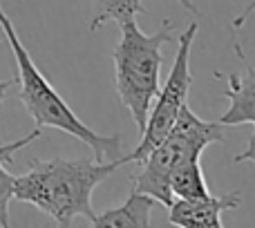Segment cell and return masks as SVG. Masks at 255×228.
I'll list each match as a JSON object with an SVG mask.
<instances>
[{
  "label": "cell",
  "instance_id": "6da1fadb",
  "mask_svg": "<svg viewBox=\"0 0 255 228\" xmlns=\"http://www.w3.org/2000/svg\"><path fill=\"white\" fill-rule=\"evenodd\" d=\"M128 157L112 161L97 159H49L31 161L25 175L13 181V197L36 206L56 224L70 226L76 217L94 220L92 193L112 172L126 166Z\"/></svg>",
  "mask_w": 255,
  "mask_h": 228
},
{
  "label": "cell",
  "instance_id": "7a4b0ae2",
  "mask_svg": "<svg viewBox=\"0 0 255 228\" xmlns=\"http://www.w3.org/2000/svg\"><path fill=\"white\" fill-rule=\"evenodd\" d=\"M0 29H2L4 38H7L9 47L16 58L18 67V85H20V97L25 110L31 114L38 127H54V130L67 132L70 136L83 141L90 150L94 152L97 161H112V159L121 157L124 150V141L119 134H99L90 125H85L76 112L67 106V101L56 92L52 83L43 76L38 65L34 63L31 54L22 45L20 36H18L16 27H13L11 18L0 4Z\"/></svg>",
  "mask_w": 255,
  "mask_h": 228
},
{
  "label": "cell",
  "instance_id": "3957f363",
  "mask_svg": "<svg viewBox=\"0 0 255 228\" xmlns=\"http://www.w3.org/2000/svg\"><path fill=\"white\" fill-rule=\"evenodd\" d=\"M121 36L115 45V88L121 103L130 110L136 130H143L152 99L159 90L163 54L161 47L170 43L172 20H163L159 31L143 34L136 18L121 20Z\"/></svg>",
  "mask_w": 255,
  "mask_h": 228
},
{
  "label": "cell",
  "instance_id": "277c9868",
  "mask_svg": "<svg viewBox=\"0 0 255 228\" xmlns=\"http://www.w3.org/2000/svg\"><path fill=\"white\" fill-rule=\"evenodd\" d=\"M220 141H224L222 123L204 121L188 106H184L168 134L141 161L143 170L136 177H132L134 190L150 195L154 202L168 208L172 202L170 184H168L170 170L184 159L202 157V152L208 145L220 143Z\"/></svg>",
  "mask_w": 255,
  "mask_h": 228
},
{
  "label": "cell",
  "instance_id": "5b68a950",
  "mask_svg": "<svg viewBox=\"0 0 255 228\" xmlns=\"http://www.w3.org/2000/svg\"><path fill=\"white\" fill-rule=\"evenodd\" d=\"M197 29H199L197 22H190V25L181 31L179 38H177L179 47H177L170 74H168L166 83L159 85L157 94H154L136 148L132 150L130 154H126L130 163L143 161L145 154L168 134V130H170L172 123L179 116L181 108L188 106V94H190V85H193V74H190V47H193V43H195Z\"/></svg>",
  "mask_w": 255,
  "mask_h": 228
},
{
  "label": "cell",
  "instance_id": "8992f818",
  "mask_svg": "<svg viewBox=\"0 0 255 228\" xmlns=\"http://www.w3.org/2000/svg\"><path fill=\"white\" fill-rule=\"evenodd\" d=\"M242 204V195L231 190L220 197L202 199H172L168 206V222L181 228H222V213L233 211Z\"/></svg>",
  "mask_w": 255,
  "mask_h": 228
},
{
  "label": "cell",
  "instance_id": "52a82bcc",
  "mask_svg": "<svg viewBox=\"0 0 255 228\" xmlns=\"http://www.w3.org/2000/svg\"><path fill=\"white\" fill-rule=\"evenodd\" d=\"M229 99V110L220 116L222 125H242L255 123V67L249 65L244 72L229 74V85L224 90Z\"/></svg>",
  "mask_w": 255,
  "mask_h": 228
},
{
  "label": "cell",
  "instance_id": "ba28073f",
  "mask_svg": "<svg viewBox=\"0 0 255 228\" xmlns=\"http://www.w3.org/2000/svg\"><path fill=\"white\" fill-rule=\"evenodd\" d=\"M154 199L141 190H132L124 204L117 208H108L101 215H94L90 222L92 226H119V228H148L150 226V211L154 206Z\"/></svg>",
  "mask_w": 255,
  "mask_h": 228
},
{
  "label": "cell",
  "instance_id": "9c48e42d",
  "mask_svg": "<svg viewBox=\"0 0 255 228\" xmlns=\"http://www.w3.org/2000/svg\"><path fill=\"white\" fill-rule=\"evenodd\" d=\"M168 184H170L172 199H202L211 195L202 170V157H190L179 161L170 170Z\"/></svg>",
  "mask_w": 255,
  "mask_h": 228
},
{
  "label": "cell",
  "instance_id": "30bf717a",
  "mask_svg": "<svg viewBox=\"0 0 255 228\" xmlns=\"http://www.w3.org/2000/svg\"><path fill=\"white\" fill-rule=\"evenodd\" d=\"M136 13H145L141 0H92L90 31L101 29L106 22H121L128 18H136Z\"/></svg>",
  "mask_w": 255,
  "mask_h": 228
},
{
  "label": "cell",
  "instance_id": "8fae6325",
  "mask_svg": "<svg viewBox=\"0 0 255 228\" xmlns=\"http://www.w3.org/2000/svg\"><path fill=\"white\" fill-rule=\"evenodd\" d=\"M4 166L7 163L0 161V228L9 226V202L13 199V181H16V177Z\"/></svg>",
  "mask_w": 255,
  "mask_h": 228
},
{
  "label": "cell",
  "instance_id": "7c38bea8",
  "mask_svg": "<svg viewBox=\"0 0 255 228\" xmlns=\"http://www.w3.org/2000/svg\"><path fill=\"white\" fill-rule=\"evenodd\" d=\"M255 125V123H253ZM242 161H251L255 163V127H253V134L249 136V143H247V148L242 150V152L235 157V163H242Z\"/></svg>",
  "mask_w": 255,
  "mask_h": 228
},
{
  "label": "cell",
  "instance_id": "4fadbf2b",
  "mask_svg": "<svg viewBox=\"0 0 255 228\" xmlns=\"http://www.w3.org/2000/svg\"><path fill=\"white\" fill-rule=\"evenodd\" d=\"M253 11H255V0H251V2H249L247 7H244V11H242V13H238V16L233 18V29H240V27H242L244 22L249 20V16H251Z\"/></svg>",
  "mask_w": 255,
  "mask_h": 228
},
{
  "label": "cell",
  "instance_id": "5bb4252c",
  "mask_svg": "<svg viewBox=\"0 0 255 228\" xmlns=\"http://www.w3.org/2000/svg\"><path fill=\"white\" fill-rule=\"evenodd\" d=\"M4 38V34H2V29H0V40ZM11 85H13V81H0V106L4 103V97H7V92L11 90Z\"/></svg>",
  "mask_w": 255,
  "mask_h": 228
},
{
  "label": "cell",
  "instance_id": "9a60e30c",
  "mask_svg": "<svg viewBox=\"0 0 255 228\" xmlns=\"http://www.w3.org/2000/svg\"><path fill=\"white\" fill-rule=\"evenodd\" d=\"M177 2H179V4H181V7H184V9H188V11H190V13H199L197 4H195V2H193V0H177Z\"/></svg>",
  "mask_w": 255,
  "mask_h": 228
}]
</instances>
